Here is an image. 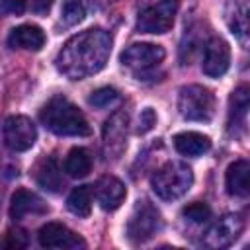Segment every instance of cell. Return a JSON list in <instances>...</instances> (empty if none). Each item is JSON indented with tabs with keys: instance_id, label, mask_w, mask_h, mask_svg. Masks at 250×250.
<instances>
[{
	"instance_id": "obj_1",
	"label": "cell",
	"mask_w": 250,
	"mask_h": 250,
	"mask_svg": "<svg viewBox=\"0 0 250 250\" xmlns=\"http://www.w3.org/2000/svg\"><path fill=\"white\" fill-rule=\"evenodd\" d=\"M111 53V37L107 31L96 27L70 37L57 55V68L72 78L82 80L100 72Z\"/></svg>"
},
{
	"instance_id": "obj_2",
	"label": "cell",
	"mask_w": 250,
	"mask_h": 250,
	"mask_svg": "<svg viewBox=\"0 0 250 250\" xmlns=\"http://www.w3.org/2000/svg\"><path fill=\"white\" fill-rule=\"evenodd\" d=\"M41 123L55 135L64 137H86L90 135V125L84 113L64 96H57L47 102L39 113Z\"/></svg>"
},
{
	"instance_id": "obj_3",
	"label": "cell",
	"mask_w": 250,
	"mask_h": 250,
	"mask_svg": "<svg viewBox=\"0 0 250 250\" xmlns=\"http://www.w3.org/2000/svg\"><path fill=\"white\" fill-rule=\"evenodd\" d=\"M191 184L193 172L184 162H166L150 178L152 191L164 201H174L182 197L191 188Z\"/></svg>"
},
{
	"instance_id": "obj_4",
	"label": "cell",
	"mask_w": 250,
	"mask_h": 250,
	"mask_svg": "<svg viewBox=\"0 0 250 250\" xmlns=\"http://www.w3.org/2000/svg\"><path fill=\"white\" fill-rule=\"evenodd\" d=\"M178 111L188 121L207 123L215 113V96L199 84L184 86L178 96Z\"/></svg>"
},
{
	"instance_id": "obj_5",
	"label": "cell",
	"mask_w": 250,
	"mask_h": 250,
	"mask_svg": "<svg viewBox=\"0 0 250 250\" xmlns=\"http://www.w3.org/2000/svg\"><path fill=\"white\" fill-rule=\"evenodd\" d=\"M162 227V217L160 211L146 199L137 201L135 211L127 223V236L133 242H145L152 238Z\"/></svg>"
},
{
	"instance_id": "obj_6",
	"label": "cell",
	"mask_w": 250,
	"mask_h": 250,
	"mask_svg": "<svg viewBox=\"0 0 250 250\" xmlns=\"http://www.w3.org/2000/svg\"><path fill=\"white\" fill-rule=\"evenodd\" d=\"M180 0H160L141 12L137 20V29L141 33H166L174 25Z\"/></svg>"
},
{
	"instance_id": "obj_7",
	"label": "cell",
	"mask_w": 250,
	"mask_h": 250,
	"mask_svg": "<svg viewBox=\"0 0 250 250\" xmlns=\"http://www.w3.org/2000/svg\"><path fill=\"white\" fill-rule=\"evenodd\" d=\"M2 133H4L6 146L14 152L29 150L37 139V129H35L33 121L25 115H10L4 121Z\"/></svg>"
},
{
	"instance_id": "obj_8",
	"label": "cell",
	"mask_w": 250,
	"mask_h": 250,
	"mask_svg": "<svg viewBox=\"0 0 250 250\" xmlns=\"http://www.w3.org/2000/svg\"><path fill=\"white\" fill-rule=\"evenodd\" d=\"M242 229H244V221L240 215H234V213L223 215L219 221H215L207 229V232L203 236V244L213 250L227 248L240 236Z\"/></svg>"
},
{
	"instance_id": "obj_9",
	"label": "cell",
	"mask_w": 250,
	"mask_h": 250,
	"mask_svg": "<svg viewBox=\"0 0 250 250\" xmlns=\"http://www.w3.org/2000/svg\"><path fill=\"white\" fill-rule=\"evenodd\" d=\"M166 53L154 43H133L121 53V62L137 72H146L164 61Z\"/></svg>"
},
{
	"instance_id": "obj_10",
	"label": "cell",
	"mask_w": 250,
	"mask_h": 250,
	"mask_svg": "<svg viewBox=\"0 0 250 250\" xmlns=\"http://www.w3.org/2000/svg\"><path fill=\"white\" fill-rule=\"evenodd\" d=\"M39 244L43 248H59V250H74V248H84L86 242L74 232L70 230L66 225L62 223H45L39 229Z\"/></svg>"
},
{
	"instance_id": "obj_11",
	"label": "cell",
	"mask_w": 250,
	"mask_h": 250,
	"mask_svg": "<svg viewBox=\"0 0 250 250\" xmlns=\"http://www.w3.org/2000/svg\"><path fill=\"white\" fill-rule=\"evenodd\" d=\"M229 64H230V47H229V43L221 37L209 39L207 45H205L203 62H201L203 72L211 78H219L229 70Z\"/></svg>"
},
{
	"instance_id": "obj_12",
	"label": "cell",
	"mask_w": 250,
	"mask_h": 250,
	"mask_svg": "<svg viewBox=\"0 0 250 250\" xmlns=\"http://www.w3.org/2000/svg\"><path fill=\"white\" fill-rule=\"evenodd\" d=\"M94 193H96V199H98L100 207L105 209V211H115L123 203V199L127 195L123 182L117 180L115 176H104V178H100L98 184H96Z\"/></svg>"
},
{
	"instance_id": "obj_13",
	"label": "cell",
	"mask_w": 250,
	"mask_h": 250,
	"mask_svg": "<svg viewBox=\"0 0 250 250\" xmlns=\"http://www.w3.org/2000/svg\"><path fill=\"white\" fill-rule=\"evenodd\" d=\"M47 211H49L47 203L37 193L29 191V189H18L12 195V201H10V217L16 219V221L25 219L27 215H43Z\"/></svg>"
},
{
	"instance_id": "obj_14",
	"label": "cell",
	"mask_w": 250,
	"mask_h": 250,
	"mask_svg": "<svg viewBox=\"0 0 250 250\" xmlns=\"http://www.w3.org/2000/svg\"><path fill=\"white\" fill-rule=\"evenodd\" d=\"M8 45L12 49H27V51H41L45 45V33L39 25L23 23L12 29L8 35Z\"/></svg>"
},
{
	"instance_id": "obj_15",
	"label": "cell",
	"mask_w": 250,
	"mask_h": 250,
	"mask_svg": "<svg viewBox=\"0 0 250 250\" xmlns=\"http://www.w3.org/2000/svg\"><path fill=\"white\" fill-rule=\"evenodd\" d=\"M248 176H250V164L248 160H236L227 168L225 174V184H227V191L234 197H246L250 191L248 186Z\"/></svg>"
},
{
	"instance_id": "obj_16",
	"label": "cell",
	"mask_w": 250,
	"mask_h": 250,
	"mask_svg": "<svg viewBox=\"0 0 250 250\" xmlns=\"http://www.w3.org/2000/svg\"><path fill=\"white\" fill-rule=\"evenodd\" d=\"M174 146L184 156H201L211 148V139L197 131H184L174 137Z\"/></svg>"
},
{
	"instance_id": "obj_17",
	"label": "cell",
	"mask_w": 250,
	"mask_h": 250,
	"mask_svg": "<svg viewBox=\"0 0 250 250\" xmlns=\"http://www.w3.org/2000/svg\"><path fill=\"white\" fill-rule=\"evenodd\" d=\"M227 21L230 31L240 43L248 37V0H229L227 2Z\"/></svg>"
},
{
	"instance_id": "obj_18",
	"label": "cell",
	"mask_w": 250,
	"mask_h": 250,
	"mask_svg": "<svg viewBox=\"0 0 250 250\" xmlns=\"http://www.w3.org/2000/svg\"><path fill=\"white\" fill-rule=\"evenodd\" d=\"M92 170V156L86 148L82 146H74L66 160H64V172L70 176V178H84L88 176Z\"/></svg>"
},
{
	"instance_id": "obj_19",
	"label": "cell",
	"mask_w": 250,
	"mask_h": 250,
	"mask_svg": "<svg viewBox=\"0 0 250 250\" xmlns=\"http://www.w3.org/2000/svg\"><path fill=\"white\" fill-rule=\"evenodd\" d=\"M37 184L43 189L51 191V193L61 191V188H62V176H61V170H59L55 158H47V160L41 162V166L37 168Z\"/></svg>"
},
{
	"instance_id": "obj_20",
	"label": "cell",
	"mask_w": 250,
	"mask_h": 250,
	"mask_svg": "<svg viewBox=\"0 0 250 250\" xmlns=\"http://www.w3.org/2000/svg\"><path fill=\"white\" fill-rule=\"evenodd\" d=\"M92 188L90 186H78L70 191L68 199H66V207L72 215L76 217H88L92 211Z\"/></svg>"
},
{
	"instance_id": "obj_21",
	"label": "cell",
	"mask_w": 250,
	"mask_h": 250,
	"mask_svg": "<svg viewBox=\"0 0 250 250\" xmlns=\"http://www.w3.org/2000/svg\"><path fill=\"white\" fill-rule=\"evenodd\" d=\"M248 105H250V96H248V86H240L232 92L230 98V121L229 125L234 127H244L246 115H248Z\"/></svg>"
},
{
	"instance_id": "obj_22",
	"label": "cell",
	"mask_w": 250,
	"mask_h": 250,
	"mask_svg": "<svg viewBox=\"0 0 250 250\" xmlns=\"http://www.w3.org/2000/svg\"><path fill=\"white\" fill-rule=\"evenodd\" d=\"M86 16L84 0H64L62 2V21L66 25H76Z\"/></svg>"
},
{
	"instance_id": "obj_23",
	"label": "cell",
	"mask_w": 250,
	"mask_h": 250,
	"mask_svg": "<svg viewBox=\"0 0 250 250\" xmlns=\"http://www.w3.org/2000/svg\"><path fill=\"white\" fill-rule=\"evenodd\" d=\"M182 215L191 221V223H205L211 219V209L207 203H201V201H193V203H188L184 209H182Z\"/></svg>"
},
{
	"instance_id": "obj_24",
	"label": "cell",
	"mask_w": 250,
	"mask_h": 250,
	"mask_svg": "<svg viewBox=\"0 0 250 250\" xmlns=\"http://www.w3.org/2000/svg\"><path fill=\"white\" fill-rule=\"evenodd\" d=\"M117 98H119V94H117L115 88L102 86V88H98L96 92L90 94L88 102H90V105H94V107H107V105H111L113 102H117Z\"/></svg>"
},
{
	"instance_id": "obj_25",
	"label": "cell",
	"mask_w": 250,
	"mask_h": 250,
	"mask_svg": "<svg viewBox=\"0 0 250 250\" xmlns=\"http://www.w3.org/2000/svg\"><path fill=\"white\" fill-rule=\"evenodd\" d=\"M25 246H27V236L23 230H8L0 238V248L18 250V248H25Z\"/></svg>"
},
{
	"instance_id": "obj_26",
	"label": "cell",
	"mask_w": 250,
	"mask_h": 250,
	"mask_svg": "<svg viewBox=\"0 0 250 250\" xmlns=\"http://www.w3.org/2000/svg\"><path fill=\"white\" fill-rule=\"evenodd\" d=\"M156 125V113L152 111V107H145L139 115V127L137 131L139 133H148L152 127Z\"/></svg>"
},
{
	"instance_id": "obj_27",
	"label": "cell",
	"mask_w": 250,
	"mask_h": 250,
	"mask_svg": "<svg viewBox=\"0 0 250 250\" xmlns=\"http://www.w3.org/2000/svg\"><path fill=\"white\" fill-rule=\"evenodd\" d=\"M25 6H27V0H2L0 2V12L20 16V14H23Z\"/></svg>"
},
{
	"instance_id": "obj_28",
	"label": "cell",
	"mask_w": 250,
	"mask_h": 250,
	"mask_svg": "<svg viewBox=\"0 0 250 250\" xmlns=\"http://www.w3.org/2000/svg\"><path fill=\"white\" fill-rule=\"evenodd\" d=\"M51 6H53V0H31V10L39 16L47 14L51 10Z\"/></svg>"
}]
</instances>
